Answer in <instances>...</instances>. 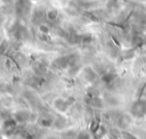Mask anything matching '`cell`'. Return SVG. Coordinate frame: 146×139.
Instances as JSON below:
<instances>
[{
    "label": "cell",
    "instance_id": "1",
    "mask_svg": "<svg viewBox=\"0 0 146 139\" xmlns=\"http://www.w3.org/2000/svg\"><path fill=\"white\" fill-rule=\"evenodd\" d=\"M130 114L135 118H141L146 115V99L139 98L135 100L130 107Z\"/></svg>",
    "mask_w": 146,
    "mask_h": 139
},
{
    "label": "cell",
    "instance_id": "2",
    "mask_svg": "<svg viewBox=\"0 0 146 139\" xmlns=\"http://www.w3.org/2000/svg\"><path fill=\"white\" fill-rule=\"evenodd\" d=\"M132 123V116L131 114H122L119 118H117V122H116V125L117 128L122 129V130H125L128 129Z\"/></svg>",
    "mask_w": 146,
    "mask_h": 139
},
{
    "label": "cell",
    "instance_id": "3",
    "mask_svg": "<svg viewBox=\"0 0 146 139\" xmlns=\"http://www.w3.org/2000/svg\"><path fill=\"white\" fill-rule=\"evenodd\" d=\"M124 137H125V139H137L133 134H130V133H124Z\"/></svg>",
    "mask_w": 146,
    "mask_h": 139
},
{
    "label": "cell",
    "instance_id": "4",
    "mask_svg": "<svg viewBox=\"0 0 146 139\" xmlns=\"http://www.w3.org/2000/svg\"><path fill=\"white\" fill-rule=\"evenodd\" d=\"M145 90H146V85H145Z\"/></svg>",
    "mask_w": 146,
    "mask_h": 139
}]
</instances>
